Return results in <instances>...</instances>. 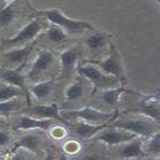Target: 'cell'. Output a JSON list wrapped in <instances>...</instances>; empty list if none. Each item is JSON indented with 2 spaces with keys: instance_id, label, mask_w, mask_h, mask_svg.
<instances>
[{
  "instance_id": "obj_1",
  "label": "cell",
  "mask_w": 160,
  "mask_h": 160,
  "mask_svg": "<svg viewBox=\"0 0 160 160\" xmlns=\"http://www.w3.org/2000/svg\"><path fill=\"white\" fill-rule=\"evenodd\" d=\"M38 15L44 16L50 23L60 26L61 28L69 33H80V32L88 31V29H94V26L92 24L83 22V20L71 19V18L67 17L60 9L57 8L45 9V10L38 12Z\"/></svg>"
},
{
  "instance_id": "obj_2",
  "label": "cell",
  "mask_w": 160,
  "mask_h": 160,
  "mask_svg": "<svg viewBox=\"0 0 160 160\" xmlns=\"http://www.w3.org/2000/svg\"><path fill=\"white\" fill-rule=\"evenodd\" d=\"M115 128L126 130L134 133L138 137H150L156 131V124L152 118L144 115L137 117V118H128V120L117 121L114 123Z\"/></svg>"
},
{
  "instance_id": "obj_3",
  "label": "cell",
  "mask_w": 160,
  "mask_h": 160,
  "mask_svg": "<svg viewBox=\"0 0 160 160\" xmlns=\"http://www.w3.org/2000/svg\"><path fill=\"white\" fill-rule=\"evenodd\" d=\"M43 22L38 19H34L29 22L27 25H25L23 28L18 32L15 36L10 37L8 40L2 41V45L6 48H16L22 44H25L29 41L34 40L37 35L40 34L41 31L43 29Z\"/></svg>"
},
{
  "instance_id": "obj_4",
  "label": "cell",
  "mask_w": 160,
  "mask_h": 160,
  "mask_svg": "<svg viewBox=\"0 0 160 160\" xmlns=\"http://www.w3.org/2000/svg\"><path fill=\"white\" fill-rule=\"evenodd\" d=\"M78 72L85 78L92 81L94 85V92H97L99 88H111L114 86V82H116L117 78L111 74H106L99 68L95 66H83L78 68Z\"/></svg>"
},
{
  "instance_id": "obj_5",
  "label": "cell",
  "mask_w": 160,
  "mask_h": 160,
  "mask_svg": "<svg viewBox=\"0 0 160 160\" xmlns=\"http://www.w3.org/2000/svg\"><path fill=\"white\" fill-rule=\"evenodd\" d=\"M114 113H105V112L98 111V109L90 107V106H86L81 109L78 111H70L63 113L62 117L66 118H79L85 122L92 124H102L106 121H109L114 117Z\"/></svg>"
},
{
  "instance_id": "obj_6",
  "label": "cell",
  "mask_w": 160,
  "mask_h": 160,
  "mask_svg": "<svg viewBox=\"0 0 160 160\" xmlns=\"http://www.w3.org/2000/svg\"><path fill=\"white\" fill-rule=\"evenodd\" d=\"M137 137L138 135L132 132L114 126V129H103L99 131L95 135V140L102 141L108 146H117V144H123L124 142H128Z\"/></svg>"
},
{
  "instance_id": "obj_7",
  "label": "cell",
  "mask_w": 160,
  "mask_h": 160,
  "mask_svg": "<svg viewBox=\"0 0 160 160\" xmlns=\"http://www.w3.org/2000/svg\"><path fill=\"white\" fill-rule=\"evenodd\" d=\"M53 62H54V54L49 50H41L37 54L36 60L32 64L31 70L28 71V77L31 79H35L42 72L49 70Z\"/></svg>"
},
{
  "instance_id": "obj_8",
  "label": "cell",
  "mask_w": 160,
  "mask_h": 160,
  "mask_svg": "<svg viewBox=\"0 0 160 160\" xmlns=\"http://www.w3.org/2000/svg\"><path fill=\"white\" fill-rule=\"evenodd\" d=\"M134 112L150 117L160 124V100L156 96H148L141 99Z\"/></svg>"
},
{
  "instance_id": "obj_9",
  "label": "cell",
  "mask_w": 160,
  "mask_h": 160,
  "mask_svg": "<svg viewBox=\"0 0 160 160\" xmlns=\"http://www.w3.org/2000/svg\"><path fill=\"white\" fill-rule=\"evenodd\" d=\"M98 68L103 72H105L106 74L114 76L117 79L122 78V63H121L120 55H118L114 46H112L108 58H106L99 62Z\"/></svg>"
},
{
  "instance_id": "obj_10",
  "label": "cell",
  "mask_w": 160,
  "mask_h": 160,
  "mask_svg": "<svg viewBox=\"0 0 160 160\" xmlns=\"http://www.w3.org/2000/svg\"><path fill=\"white\" fill-rule=\"evenodd\" d=\"M117 154L121 159H140L147 156V153L142 149V142L139 139V137L128 142H124Z\"/></svg>"
},
{
  "instance_id": "obj_11",
  "label": "cell",
  "mask_w": 160,
  "mask_h": 160,
  "mask_svg": "<svg viewBox=\"0 0 160 160\" xmlns=\"http://www.w3.org/2000/svg\"><path fill=\"white\" fill-rule=\"evenodd\" d=\"M53 123L51 118H43V120H37L31 116H23L18 117L17 122L15 124L16 130H33V129H43L48 130Z\"/></svg>"
},
{
  "instance_id": "obj_12",
  "label": "cell",
  "mask_w": 160,
  "mask_h": 160,
  "mask_svg": "<svg viewBox=\"0 0 160 160\" xmlns=\"http://www.w3.org/2000/svg\"><path fill=\"white\" fill-rule=\"evenodd\" d=\"M33 48H34V43L29 44V45H25L23 48H12V49H10L8 52L5 53V58L9 62L20 66L29 57V54L33 51Z\"/></svg>"
},
{
  "instance_id": "obj_13",
  "label": "cell",
  "mask_w": 160,
  "mask_h": 160,
  "mask_svg": "<svg viewBox=\"0 0 160 160\" xmlns=\"http://www.w3.org/2000/svg\"><path fill=\"white\" fill-rule=\"evenodd\" d=\"M32 114H35L41 118H51V120H58L66 123L62 116L59 113V106L57 104H50V105H36L31 111Z\"/></svg>"
},
{
  "instance_id": "obj_14",
  "label": "cell",
  "mask_w": 160,
  "mask_h": 160,
  "mask_svg": "<svg viewBox=\"0 0 160 160\" xmlns=\"http://www.w3.org/2000/svg\"><path fill=\"white\" fill-rule=\"evenodd\" d=\"M74 132L80 139H90L95 137L98 132L104 129V124H92L85 122V121H80L78 123L74 124Z\"/></svg>"
},
{
  "instance_id": "obj_15",
  "label": "cell",
  "mask_w": 160,
  "mask_h": 160,
  "mask_svg": "<svg viewBox=\"0 0 160 160\" xmlns=\"http://www.w3.org/2000/svg\"><path fill=\"white\" fill-rule=\"evenodd\" d=\"M42 143H43V140H42V137H41L40 134H36V133H28V134L23 135V137L16 142L14 150L17 148H24V149H27L28 151L37 152L42 148Z\"/></svg>"
},
{
  "instance_id": "obj_16",
  "label": "cell",
  "mask_w": 160,
  "mask_h": 160,
  "mask_svg": "<svg viewBox=\"0 0 160 160\" xmlns=\"http://www.w3.org/2000/svg\"><path fill=\"white\" fill-rule=\"evenodd\" d=\"M80 55V50L78 46H72L64 50L60 54V63L62 71H70L77 63Z\"/></svg>"
},
{
  "instance_id": "obj_17",
  "label": "cell",
  "mask_w": 160,
  "mask_h": 160,
  "mask_svg": "<svg viewBox=\"0 0 160 160\" xmlns=\"http://www.w3.org/2000/svg\"><path fill=\"white\" fill-rule=\"evenodd\" d=\"M0 78L9 83L23 88L26 90L25 86V76L17 69H5L0 71Z\"/></svg>"
},
{
  "instance_id": "obj_18",
  "label": "cell",
  "mask_w": 160,
  "mask_h": 160,
  "mask_svg": "<svg viewBox=\"0 0 160 160\" xmlns=\"http://www.w3.org/2000/svg\"><path fill=\"white\" fill-rule=\"evenodd\" d=\"M54 89V81L52 80H45L42 82L35 83L31 87V92L34 95L37 99H45L53 92Z\"/></svg>"
},
{
  "instance_id": "obj_19",
  "label": "cell",
  "mask_w": 160,
  "mask_h": 160,
  "mask_svg": "<svg viewBox=\"0 0 160 160\" xmlns=\"http://www.w3.org/2000/svg\"><path fill=\"white\" fill-rule=\"evenodd\" d=\"M20 96H27L25 89L14 85H5L0 86V102L1 100H8L12 98L20 97Z\"/></svg>"
},
{
  "instance_id": "obj_20",
  "label": "cell",
  "mask_w": 160,
  "mask_h": 160,
  "mask_svg": "<svg viewBox=\"0 0 160 160\" xmlns=\"http://www.w3.org/2000/svg\"><path fill=\"white\" fill-rule=\"evenodd\" d=\"M123 92H126V89L124 87H118V88H107L106 90H104V92L102 94V98L107 105L109 106H115L118 100H120V96Z\"/></svg>"
},
{
  "instance_id": "obj_21",
  "label": "cell",
  "mask_w": 160,
  "mask_h": 160,
  "mask_svg": "<svg viewBox=\"0 0 160 160\" xmlns=\"http://www.w3.org/2000/svg\"><path fill=\"white\" fill-rule=\"evenodd\" d=\"M144 152L147 156L160 157V131L151 134V138L144 144Z\"/></svg>"
},
{
  "instance_id": "obj_22",
  "label": "cell",
  "mask_w": 160,
  "mask_h": 160,
  "mask_svg": "<svg viewBox=\"0 0 160 160\" xmlns=\"http://www.w3.org/2000/svg\"><path fill=\"white\" fill-rule=\"evenodd\" d=\"M46 38L54 44H60L67 40V33L63 28H61L60 26L54 25L50 26L48 31H46Z\"/></svg>"
},
{
  "instance_id": "obj_23",
  "label": "cell",
  "mask_w": 160,
  "mask_h": 160,
  "mask_svg": "<svg viewBox=\"0 0 160 160\" xmlns=\"http://www.w3.org/2000/svg\"><path fill=\"white\" fill-rule=\"evenodd\" d=\"M106 44V35L103 33H95L85 38V45L92 51L102 49Z\"/></svg>"
},
{
  "instance_id": "obj_24",
  "label": "cell",
  "mask_w": 160,
  "mask_h": 160,
  "mask_svg": "<svg viewBox=\"0 0 160 160\" xmlns=\"http://www.w3.org/2000/svg\"><path fill=\"white\" fill-rule=\"evenodd\" d=\"M85 94V86H83L82 81H76L74 83L70 85L66 89V99L67 100H77L81 98Z\"/></svg>"
},
{
  "instance_id": "obj_25",
  "label": "cell",
  "mask_w": 160,
  "mask_h": 160,
  "mask_svg": "<svg viewBox=\"0 0 160 160\" xmlns=\"http://www.w3.org/2000/svg\"><path fill=\"white\" fill-rule=\"evenodd\" d=\"M15 17H16V10H15L12 3L3 7L0 10V28L10 25L14 22Z\"/></svg>"
},
{
  "instance_id": "obj_26",
  "label": "cell",
  "mask_w": 160,
  "mask_h": 160,
  "mask_svg": "<svg viewBox=\"0 0 160 160\" xmlns=\"http://www.w3.org/2000/svg\"><path fill=\"white\" fill-rule=\"evenodd\" d=\"M20 107V104L16 98L8 100H1L0 102V114L2 115H8L12 114L14 112L18 111Z\"/></svg>"
},
{
  "instance_id": "obj_27",
  "label": "cell",
  "mask_w": 160,
  "mask_h": 160,
  "mask_svg": "<svg viewBox=\"0 0 160 160\" xmlns=\"http://www.w3.org/2000/svg\"><path fill=\"white\" fill-rule=\"evenodd\" d=\"M12 137L7 131H0V147H6L10 143Z\"/></svg>"
},
{
  "instance_id": "obj_28",
  "label": "cell",
  "mask_w": 160,
  "mask_h": 160,
  "mask_svg": "<svg viewBox=\"0 0 160 160\" xmlns=\"http://www.w3.org/2000/svg\"><path fill=\"white\" fill-rule=\"evenodd\" d=\"M52 135L58 138V139H61V138L64 137V131H63L62 128H55V129L53 130V132H52Z\"/></svg>"
},
{
  "instance_id": "obj_29",
  "label": "cell",
  "mask_w": 160,
  "mask_h": 160,
  "mask_svg": "<svg viewBox=\"0 0 160 160\" xmlns=\"http://www.w3.org/2000/svg\"><path fill=\"white\" fill-rule=\"evenodd\" d=\"M2 116H3V115H2V114H0V121L2 120Z\"/></svg>"
},
{
  "instance_id": "obj_30",
  "label": "cell",
  "mask_w": 160,
  "mask_h": 160,
  "mask_svg": "<svg viewBox=\"0 0 160 160\" xmlns=\"http://www.w3.org/2000/svg\"><path fill=\"white\" fill-rule=\"evenodd\" d=\"M7 1H9V2H12V1H14V0H7Z\"/></svg>"
},
{
  "instance_id": "obj_31",
  "label": "cell",
  "mask_w": 160,
  "mask_h": 160,
  "mask_svg": "<svg viewBox=\"0 0 160 160\" xmlns=\"http://www.w3.org/2000/svg\"><path fill=\"white\" fill-rule=\"evenodd\" d=\"M156 1H157V2H158V3H159V5H160V0H156Z\"/></svg>"
}]
</instances>
